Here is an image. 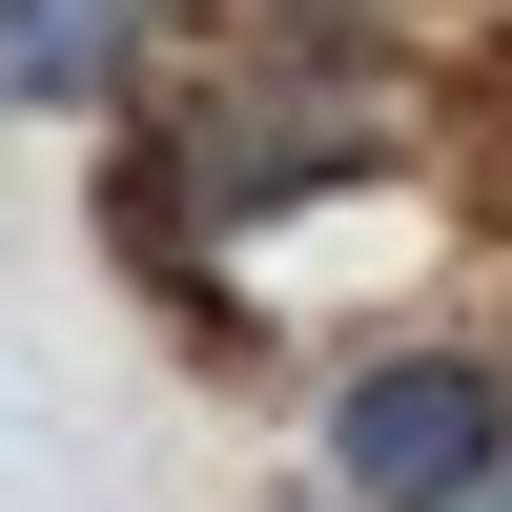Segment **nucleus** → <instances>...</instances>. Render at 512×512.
Returning <instances> with one entry per match:
<instances>
[{"instance_id":"nucleus-4","label":"nucleus","mask_w":512,"mask_h":512,"mask_svg":"<svg viewBox=\"0 0 512 512\" xmlns=\"http://www.w3.org/2000/svg\"><path fill=\"white\" fill-rule=\"evenodd\" d=\"M472 512H512V472H492V492H472Z\"/></svg>"},{"instance_id":"nucleus-3","label":"nucleus","mask_w":512,"mask_h":512,"mask_svg":"<svg viewBox=\"0 0 512 512\" xmlns=\"http://www.w3.org/2000/svg\"><path fill=\"white\" fill-rule=\"evenodd\" d=\"M123 41H144V0H0V103H21V123L103 103V82H123Z\"/></svg>"},{"instance_id":"nucleus-2","label":"nucleus","mask_w":512,"mask_h":512,"mask_svg":"<svg viewBox=\"0 0 512 512\" xmlns=\"http://www.w3.org/2000/svg\"><path fill=\"white\" fill-rule=\"evenodd\" d=\"M328 164H369V103H226V123L185 144V185L246 226V205H308Z\"/></svg>"},{"instance_id":"nucleus-1","label":"nucleus","mask_w":512,"mask_h":512,"mask_svg":"<svg viewBox=\"0 0 512 512\" xmlns=\"http://www.w3.org/2000/svg\"><path fill=\"white\" fill-rule=\"evenodd\" d=\"M328 472H349V512H472L512 472V390L472 349H390L328 390Z\"/></svg>"}]
</instances>
